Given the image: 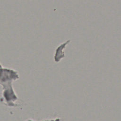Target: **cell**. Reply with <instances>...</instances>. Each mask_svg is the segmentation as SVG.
I'll list each match as a JSON object with an SVG mask.
<instances>
[{
    "label": "cell",
    "instance_id": "1",
    "mask_svg": "<svg viewBox=\"0 0 121 121\" xmlns=\"http://www.w3.org/2000/svg\"><path fill=\"white\" fill-rule=\"evenodd\" d=\"M41 121H63V120H62V119L61 118H56L55 119H52V120H43Z\"/></svg>",
    "mask_w": 121,
    "mask_h": 121
},
{
    "label": "cell",
    "instance_id": "2",
    "mask_svg": "<svg viewBox=\"0 0 121 121\" xmlns=\"http://www.w3.org/2000/svg\"><path fill=\"white\" fill-rule=\"evenodd\" d=\"M28 121H34V120H29Z\"/></svg>",
    "mask_w": 121,
    "mask_h": 121
}]
</instances>
